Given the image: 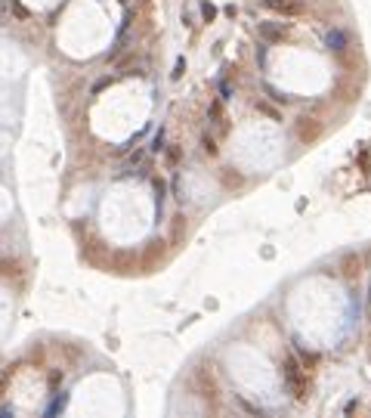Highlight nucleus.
I'll list each match as a JSON object with an SVG mask.
<instances>
[{
    "mask_svg": "<svg viewBox=\"0 0 371 418\" xmlns=\"http://www.w3.org/2000/svg\"><path fill=\"white\" fill-rule=\"evenodd\" d=\"M325 44H328V50H337V53H341V50L347 47V34H344L341 28H334V31H328V41H325Z\"/></svg>",
    "mask_w": 371,
    "mask_h": 418,
    "instance_id": "4",
    "label": "nucleus"
},
{
    "mask_svg": "<svg viewBox=\"0 0 371 418\" xmlns=\"http://www.w3.org/2000/svg\"><path fill=\"white\" fill-rule=\"evenodd\" d=\"M279 369H282V381H285L288 394H291L294 400H306V394H310V378H306V369L297 363V356H294V353H285Z\"/></svg>",
    "mask_w": 371,
    "mask_h": 418,
    "instance_id": "1",
    "label": "nucleus"
},
{
    "mask_svg": "<svg viewBox=\"0 0 371 418\" xmlns=\"http://www.w3.org/2000/svg\"><path fill=\"white\" fill-rule=\"evenodd\" d=\"M201 143H204V152H207V155H217V143H213V136H204Z\"/></svg>",
    "mask_w": 371,
    "mask_h": 418,
    "instance_id": "7",
    "label": "nucleus"
},
{
    "mask_svg": "<svg viewBox=\"0 0 371 418\" xmlns=\"http://www.w3.org/2000/svg\"><path fill=\"white\" fill-rule=\"evenodd\" d=\"M257 31H260V37H263L266 44H282L288 37V25L285 22H260Z\"/></svg>",
    "mask_w": 371,
    "mask_h": 418,
    "instance_id": "3",
    "label": "nucleus"
},
{
    "mask_svg": "<svg viewBox=\"0 0 371 418\" xmlns=\"http://www.w3.org/2000/svg\"><path fill=\"white\" fill-rule=\"evenodd\" d=\"M182 71H186V59H176V68H173V81L182 78Z\"/></svg>",
    "mask_w": 371,
    "mask_h": 418,
    "instance_id": "9",
    "label": "nucleus"
},
{
    "mask_svg": "<svg viewBox=\"0 0 371 418\" xmlns=\"http://www.w3.org/2000/svg\"><path fill=\"white\" fill-rule=\"evenodd\" d=\"M167 161H170V164L179 161V146H170V149H167Z\"/></svg>",
    "mask_w": 371,
    "mask_h": 418,
    "instance_id": "8",
    "label": "nucleus"
},
{
    "mask_svg": "<svg viewBox=\"0 0 371 418\" xmlns=\"http://www.w3.org/2000/svg\"><path fill=\"white\" fill-rule=\"evenodd\" d=\"M257 112H263V115H269L272 121H282L279 108H272V105H269V102H263V99H257Z\"/></svg>",
    "mask_w": 371,
    "mask_h": 418,
    "instance_id": "5",
    "label": "nucleus"
},
{
    "mask_svg": "<svg viewBox=\"0 0 371 418\" xmlns=\"http://www.w3.org/2000/svg\"><path fill=\"white\" fill-rule=\"evenodd\" d=\"M108 84H111V78H102V81H99V84H96V87H93V93H99V90H105V87H108Z\"/></svg>",
    "mask_w": 371,
    "mask_h": 418,
    "instance_id": "11",
    "label": "nucleus"
},
{
    "mask_svg": "<svg viewBox=\"0 0 371 418\" xmlns=\"http://www.w3.org/2000/svg\"><path fill=\"white\" fill-rule=\"evenodd\" d=\"M201 16H204V22H213V19H217V7L204 0V4H201Z\"/></svg>",
    "mask_w": 371,
    "mask_h": 418,
    "instance_id": "6",
    "label": "nucleus"
},
{
    "mask_svg": "<svg viewBox=\"0 0 371 418\" xmlns=\"http://www.w3.org/2000/svg\"><path fill=\"white\" fill-rule=\"evenodd\" d=\"M263 7H266L269 13L282 16L285 22H288V19H300V16L306 13L303 0H263Z\"/></svg>",
    "mask_w": 371,
    "mask_h": 418,
    "instance_id": "2",
    "label": "nucleus"
},
{
    "mask_svg": "<svg viewBox=\"0 0 371 418\" xmlns=\"http://www.w3.org/2000/svg\"><path fill=\"white\" fill-rule=\"evenodd\" d=\"M7 387H10V378H7V375H0V400L7 397Z\"/></svg>",
    "mask_w": 371,
    "mask_h": 418,
    "instance_id": "10",
    "label": "nucleus"
}]
</instances>
